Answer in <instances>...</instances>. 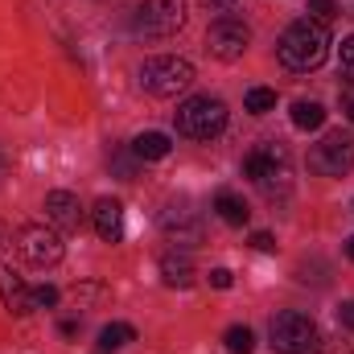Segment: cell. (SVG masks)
I'll return each mask as SVG.
<instances>
[{
	"mask_svg": "<svg viewBox=\"0 0 354 354\" xmlns=\"http://www.w3.org/2000/svg\"><path fill=\"white\" fill-rule=\"evenodd\" d=\"M276 58H280L288 71H297V75L317 71V66L330 58V29H326L322 21H313V17L292 21V25L280 33V41H276Z\"/></svg>",
	"mask_w": 354,
	"mask_h": 354,
	"instance_id": "obj_1",
	"label": "cell"
},
{
	"mask_svg": "<svg viewBox=\"0 0 354 354\" xmlns=\"http://www.w3.org/2000/svg\"><path fill=\"white\" fill-rule=\"evenodd\" d=\"M243 177H252L268 198H288V189H292V153L280 140H260L243 157Z\"/></svg>",
	"mask_w": 354,
	"mask_h": 354,
	"instance_id": "obj_2",
	"label": "cell"
},
{
	"mask_svg": "<svg viewBox=\"0 0 354 354\" xmlns=\"http://www.w3.org/2000/svg\"><path fill=\"white\" fill-rule=\"evenodd\" d=\"M174 124L177 132L189 136V140H214L227 128V103L214 99V95H194L174 111Z\"/></svg>",
	"mask_w": 354,
	"mask_h": 354,
	"instance_id": "obj_3",
	"label": "cell"
},
{
	"mask_svg": "<svg viewBox=\"0 0 354 354\" xmlns=\"http://www.w3.org/2000/svg\"><path fill=\"white\" fill-rule=\"evenodd\" d=\"M268 338L276 354H309L317 351V322L301 309H280L268 326Z\"/></svg>",
	"mask_w": 354,
	"mask_h": 354,
	"instance_id": "obj_4",
	"label": "cell"
},
{
	"mask_svg": "<svg viewBox=\"0 0 354 354\" xmlns=\"http://www.w3.org/2000/svg\"><path fill=\"white\" fill-rule=\"evenodd\" d=\"M194 83V66L185 58H174V54H161V58H149L140 66V87L157 99H174Z\"/></svg>",
	"mask_w": 354,
	"mask_h": 354,
	"instance_id": "obj_5",
	"label": "cell"
},
{
	"mask_svg": "<svg viewBox=\"0 0 354 354\" xmlns=\"http://www.w3.org/2000/svg\"><path fill=\"white\" fill-rule=\"evenodd\" d=\"M12 243H17L21 260L33 264V268H54V264H62V256H66L62 235H58L54 227H41V223H25Z\"/></svg>",
	"mask_w": 354,
	"mask_h": 354,
	"instance_id": "obj_6",
	"label": "cell"
},
{
	"mask_svg": "<svg viewBox=\"0 0 354 354\" xmlns=\"http://www.w3.org/2000/svg\"><path fill=\"white\" fill-rule=\"evenodd\" d=\"M309 169L322 177H342L354 169V132H326L309 149Z\"/></svg>",
	"mask_w": 354,
	"mask_h": 354,
	"instance_id": "obj_7",
	"label": "cell"
},
{
	"mask_svg": "<svg viewBox=\"0 0 354 354\" xmlns=\"http://www.w3.org/2000/svg\"><path fill=\"white\" fill-rule=\"evenodd\" d=\"M181 25H185V0H145L136 8L140 37H174Z\"/></svg>",
	"mask_w": 354,
	"mask_h": 354,
	"instance_id": "obj_8",
	"label": "cell"
},
{
	"mask_svg": "<svg viewBox=\"0 0 354 354\" xmlns=\"http://www.w3.org/2000/svg\"><path fill=\"white\" fill-rule=\"evenodd\" d=\"M248 46H252V29H248L239 17H218V21L206 29V50H210V58H218V62H239Z\"/></svg>",
	"mask_w": 354,
	"mask_h": 354,
	"instance_id": "obj_9",
	"label": "cell"
},
{
	"mask_svg": "<svg viewBox=\"0 0 354 354\" xmlns=\"http://www.w3.org/2000/svg\"><path fill=\"white\" fill-rule=\"evenodd\" d=\"M161 231L165 239L177 243V248H198L202 243V218L189 202H169L165 214H161Z\"/></svg>",
	"mask_w": 354,
	"mask_h": 354,
	"instance_id": "obj_10",
	"label": "cell"
},
{
	"mask_svg": "<svg viewBox=\"0 0 354 354\" xmlns=\"http://www.w3.org/2000/svg\"><path fill=\"white\" fill-rule=\"evenodd\" d=\"M0 301H4V309H8V313H17V317L33 313V288L21 280V272H17V268L4 264V260H0Z\"/></svg>",
	"mask_w": 354,
	"mask_h": 354,
	"instance_id": "obj_11",
	"label": "cell"
},
{
	"mask_svg": "<svg viewBox=\"0 0 354 354\" xmlns=\"http://www.w3.org/2000/svg\"><path fill=\"white\" fill-rule=\"evenodd\" d=\"M46 218L58 227V231H79L83 223V206L71 189H50L46 194Z\"/></svg>",
	"mask_w": 354,
	"mask_h": 354,
	"instance_id": "obj_12",
	"label": "cell"
},
{
	"mask_svg": "<svg viewBox=\"0 0 354 354\" xmlns=\"http://www.w3.org/2000/svg\"><path fill=\"white\" fill-rule=\"evenodd\" d=\"M91 223H95V235L103 243H120L124 239V206L115 198H99L95 210H91Z\"/></svg>",
	"mask_w": 354,
	"mask_h": 354,
	"instance_id": "obj_13",
	"label": "cell"
},
{
	"mask_svg": "<svg viewBox=\"0 0 354 354\" xmlns=\"http://www.w3.org/2000/svg\"><path fill=\"white\" fill-rule=\"evenodd\" d=\"M161 280L169 288H189L194 284V260H189V252H165L161 256Z\"/></svg>",
	"mask_w": 354,
	"mask_h": 354,
	"instance_id": "obj_14",
	"label": "cell"
},
{
	"mask_svg": "<svg viewBox=\"0 0 354 354\" xmlns=\"http://www.w3.org/2000/svg\"><path fill=\"white\" fill-rule=\"evenodd\" d=\"M214 210H218V218H223L227 227H248V218H252L248 202H243L235 189H218V194H214Z\"/></svg>",
	"mask_w": 354,
	"mask_h": 354,
	"instance_id": "obj_15",
	"label": "cell"
},
{
	"mask_svg": "<svg viewBox=\"0 0 354 354\" xmlns=\"http://www.w3.org/2000/svg\"><path fill=\"white\" fill-rule=\"evenodd\" d=\"M132 153H136V161H165L174 153V140L165 132H140L132 140Z\"/></svg>",
	"mask_w": 354,
	"mask_h": 354,
	"instance_id": "obj_16",
	"label": "cell"
},
{
	"mask_svg": "<svg viewBox=\"0 0 354 354\" xmlns=\"http://www.w3.org/2000/svg\"><path fill=\"white\" fill-rule=\"evenodd\" d=\"M322 124H326V107H322L317 99H297V103H292V128L317 132Z\"/></svg>",
	"mask_w": 354,
	"mask_h": 354,
	"instance_id": "obj_17",
	"label": "cell"
},
{
	"mask_svg": "<svg viewBox=\"0 0 354 354\" xmlns=\"http://www.w3.org/2000/svg\"><path fill=\"white\" fill-rule=\"evenodd\" d=\"M128 342H136V330H132L128 322H111V326L99 330V346H103V351H124Z\"/></svg>",
	"mask_w": 354,
	"mask_h": 354,
	"instance_id": "obj_18",
	"label": "cell"
},
{
	"mask_svg": "<svg viewBox=\"0 0 354 354\" xmlns=\"http://www.w3.org/2000/svg\"><path fill=\"white\" fill-rule=\"evenodd\" d=\"M243 107L252 111V115H268V111H276V91L272 87H252L243 95Z\"/></svg>",
	"mask_w": 354,
	"mask_h": 354,
	"instance_id": "obj_19",
	"label": "cell"
},
{
	"mask_svg": "<svg viewBox=\"0 0 354 354\" xmlns=\"http://www.w3.org/2000/svg\"><path fill=\"white\" fill-rule=\"evenodd\" d=\"M223 342H227V351H231V354H252V351H256V334H252L248 326H231Z\"/></svg>",
	"mask_w": 354,
	"mask_h": 354,
	"instance_id": "obj_20",
	"label": "cell"
},
{
	"mask_svg": "<svg viewBox=\"0 0 354 354\" xmlns=\"http://www.w3.org/2000/svg\"><path fill=\"white\" fill-rule=\"evenodd\" d=\"M58 305V288L54 284H37L33 288V309H54Z\"/></svg>",
	"mask_w": 354,
	"mask_h": 354,
	"instance_id": "obj_21",
	"label": "cell"
},
{
	"mask_svg": "<svg viewBox=\"0 0 354 354\" xmlns=\"http://www.w3.org/2000/svg\"><path fill=\"white\" fill-rule=\"evenodd\" d=\"M309 12H313V21H322V25H326V21L338 12V4H334V0H309Z\"/></svg>",
	"mask_w": 354,
	"mask_h": 354,
	"instance_id": "obj_22",
	"label": "cell"
},
{
	"mask_svg": "<svg viewBox=\"0 0 354 354\" xmlns=\"http://www.w3.org/2000/svg\"><path fill=\"white\" fill-rule=\"evenodd\" d=\"M231 284H235L231 268H210V288H231Z\"/></svg>",
	"mask_w": 354,
	"mask_h": 354,
	"instance_id": "obj_23",
	"label": "cell"
},
{
	"mask_svg": "<svg viewBox=\"0 0 354 354\" xmlns=\"http://www.w3.org/2000/svg\"><path fill=\"white\" fill-rule=\"evenodd\" d=\"M252 248H256V252H276V239H272L268 231H256V235H252Z\"/></svg>",
	"mask_w": 354,
	"mask_h": 354,
	"instance_id": "obj_24",
	"label": "cell"
},
{
	"mask_svg": "<svg viewBox=\"0 0 354 354\" xmlns=\"http://www.w3.org/2000/svg\"><path fill=\"white\" fill-rule=\"evenodd\" d=\"M338 322H342L346 330H354V301H342V305H338Z\"/></svg>",
	"mask_w": 354,
	"mask_h": 354,
	"instance_id": "obj_25",
	"label": "cell"
},
{
	"mask_svg": "<svg viewBox=\"0 0 354 354\" xmlns=\"http://www.w3.org/2000/svg\"><path fill=\"white\" fill-rule=\"evenodd\" d=\"M342 62L354 66V33H351V37H342Z\"/></svg>",
	"mask_w": 354,
	"mask_h": 354,
	"instance_id": "obj_26",
	"label": "cell"
},
{
	"mask_svg": "<svg viewBox=\"0 0 354 354\" xmlns=\"http://www.w3.org/2000/svg\"><path fill=\"white\" fill-rule=\"evenodd\" d=\"M58 330H62V338H75V334H79V322H62Z\"/></svg>",
	"mask_w": 354,
	"mask_h": 354,
	"instance_id": "obj_27",
	"label": "cell"
},
{
	"mask_svg": "<svg viewBox=\"0 0 354 354\" xmlns=\"http://www.w3.org/2000/svg\"><path fill=\"white\" fill-rule=\"evenodd\" d=\"M202 4H206V8H231L235 0H202Z\"/></svg>",
	"mask_w": 354,
	"mask_h": 354,
	"instance_id": "obj_28",
	"label": "cell"
},
{
	"mask_svg": "<svg viewBox=\"0 0 354 354\" xmlns=\"http://www.w3.org/2000/svg\"><path fill=\"white\" fill-rule=\"evenodd\" d=\"M8 243H12V235H8V227H0V252H4Z\"/></svg>",
	"mask_w": 354,
	"mask_h": 354,
	"instance_id": "obj_29",
	"label": "cell"
},
{
	"mask_svg": "<svg viewBox=\"0 0 354 354\" xmlns=\"http://www.w3.org/2000/svg\"><path fill=\"white\" fill-rule=\"evenodd\" d=\"M342 111H346V120H351V124H354V95H351V99H346V103H342Z\"/></svg>",
	"mask_w": 354,
	"mask_h": 354,
	"instance_id": "obj_30",
	"label": "cell"
},
{
	"mask_svg": "<svg viewBox=\"0 0 354 354\" xmlns=\"http://www.w3.org/2000/svg\"><path fill=\"white\" fill-rule=\"evenodd\" d=\"M346 256H351V260H354V239H351V243H346Z\"/></svg>",
	"mask_w": 354,
	"mask_h": 354,
	"instance_id": "obj_31",
	"label": "cell"
}]
</instances>
